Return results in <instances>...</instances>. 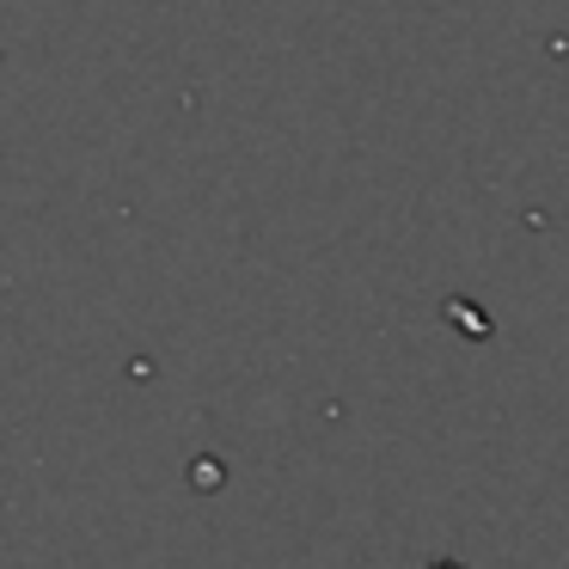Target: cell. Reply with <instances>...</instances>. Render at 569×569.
<instances>
[]
</instances>
